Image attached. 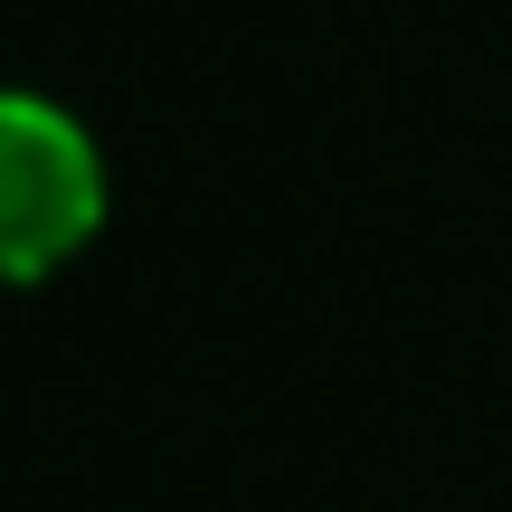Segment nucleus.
<instances>
[{
    "label": "nucleus",
    "mask_w": 512,
    "mask_h": 512,
    "mask_svg": "<svg viewBox=\"0 0 512 512\" xmlns=\"http://www.w3.org/2000/svg\"><path fill=\"white\" fill-rule=\"evenodd\" d=\"M95 228H105V162L86 124L38 95H0V275L29 285L67 266Z\"/></svg>",
    "instance_id": "f257e3e1"
}]
</instances>
